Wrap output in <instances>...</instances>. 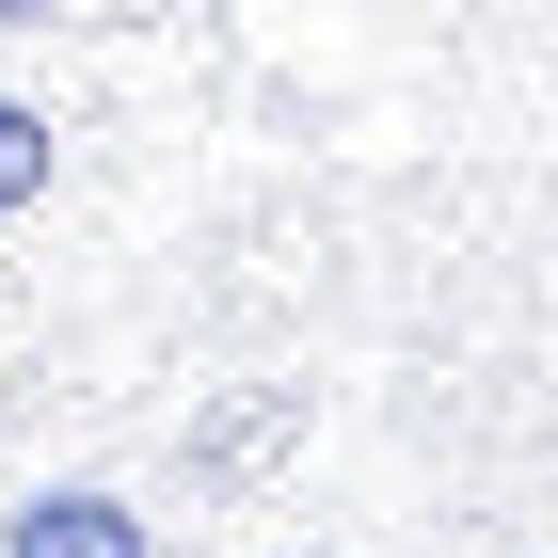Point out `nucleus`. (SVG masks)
Here are the masks:
<instances>
[{"mask_svg":"<svg viewBox=\"0 0 558 558\" xmlns=\"http://www.w3.org/2000/svg\"><path fill=\"white\" fill-rule=\"evenodd\" d=\"M0 558H144V511L96 495V478H64V495H33V511L0 526Z\"/></svg>","mask_w":558,"mask_h":558,"instance_id":"1","label":"nucleus"},{"mask_svg":"<svg viewBox=\"0 0 558 558\" xmlns=\"http://www.w3.org/2000/svg\"><path fill=\"white\" fill-rule=\"evenodd\" d=\"M48 175H64V112L0 81V223H16V208H48Z\"/></svg>","mask_w":558,"mask_h":558,"instance_id":"2","label":"nucleus"}]
</instances>
